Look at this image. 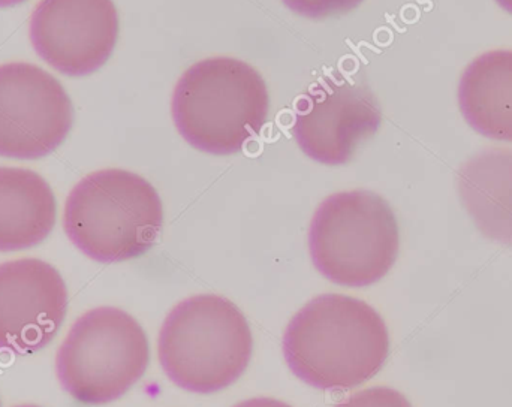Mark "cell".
Wrapping results in <instances>:
<instances>
[{
	"instance_id": "17",
	"label": "cell",
	"mask_w": 512,
	"mask_h": 407,
	"mask_svg": "<svg viewBox=\"0 0 512 407\" xmlns=\"http://www.w3.org/2000/svg\"><path fill=\"white\" fill-rule=\"evenodd\" d=\"M24 0H0V8H9V6L20 5Z\"/></svg>"
},
{
	"instance_id": "1",
	"label": "cell",
	"mask_w": 512,
	"mask_h": 407,
	"mask_svg": "<svg viewBox=\"0 0 512 407\" xmlns=\"http://www.w3.org/2000/svg\"><path fill=\"white\" fill-rule=\"evenodd\" d=\"M390 334L364 301L340 294L316 297L289 322L283 355L291 372L318 390H351L384 367Z\"/></svg>"
},
{
	"instance_id": "2",
	"label": "cell",
	"mask_w": 512,
	"mask_h": 407,
	"mask_svg": "<svg viewBox=\"0 0 512 407\" xmlns=\"http://www.w3.org/2000/svg\"><path fill=\"white\" fill-rule=\"evenodd\" d=\"M270 111L267 84L254 66L233 57H212L180 77L171 102L177 131L209 155L239 153L261 134Z\"/></svg>"
},
{
	"instance_id": "7",
	"label": "cell",
	"mask_w": 512,
	"mask_h": 407,
	"mask_svg": "<svg viewBox=\"0 0 512 407\" xmlns=\"http://www.w3.org/2000/svg\"><path fill=\"white\" fill-rule=\"evenodd\" d=\"M74 108L59 80L30 63L0 66V156L44 158L68 137Z\"/></svg>"
},
{
	"instance_id": "8",
	"label": "cell",
	"mask_w": 512,
	"mask_h": 407,
	"mask_svg": "<svg viewBox=\"0 0 512 407\" xmlns=\"http://www.w3.org/2000/svg\"><path fill=\"white\" fill-rule=\"evenodd\" d=\"M382 114L372 90L343 75L325 78L295 108L292 135L319 164L345 165L358 146L378 132Z\"/></svg>"
},
{
	"instance_id": "18",
	"label": "cell",
	"mask_w": 512,
	"mask_h": 407,
	"mask_svg": "<svg viewBox=\"0 0 512 407\" xmlns=\"http://www.w3.org/2000/svg\"><path fill=\"white\" fill-rule=\"evenodd\" d=\"M496 2H498L499 5L505 9V11H508L510 14H512V0H496Z\"/></svg>"
},
{
	"instance_id": "4",
	"label": "cell",
	"mask_w": 512,
	"mask_h": 407,
	"mask_svg": "<svg viewBox=\"0 0 512 407\" xmlns=\"http://www.w3.org/2000/svg\"><path fill=\"white\" fill-rule=\"evenodd\" d=\"M164 225L156 189L125 170L84 177L69 194L63 228L69 240L93 261H128L149 252Z\"/></svg>"
},
{
	"instance_id": "12",
	"label": "cell",
	"mask_w": 512,
	"mask_h": 407,
	"mask_svg": "<svg viewBox=\"0 0 512 407\" xmlns=\"http://www.w3.org/2000/svg\"><path fill=\"white\" fill-rule=\"evenodd\" d=\"M463 117L490 140L512 143V51L481 54L469 63L459 86Z\"/></svg>"
},
{
	"instance_id": "11",
	"label": "cell",
	"mask_w": 512,
	"mask_h": 407,
	"mask_svg": "<svg viewBox=\"0 0 512 407\" xmlns=\"http://www.w3.org/2000/svg\"><path fill=\"white\" fill-rule=\"evenodd\" d=\"M457 188L478 231L512 246V150L490 149L472 156L457 173Z\"/></svg>"
},
{
	"instance_id": "6",
	"label": "cell",
	"mask_w": 512,
	"mask_h": 407,
	"mask_svg": "<svg viewBox=\"0 0 512 407\" xmlns=\"http://www.w3.org/2000/svg\"><path fill=\"white\" fill-rule=\"evenodd\" d=\"M149 339L137 319L116 307L84 313L56 355L63 390L83 405H107L125 396L149 366Z\"/></svg>"
},
{
	"instance_id": "16",
	"label": "cell",
	"mask_w": 512,
	"mask_h": 407,
	"mask_svg": "<svg viewBox=\"0 0 512 407\" xmlns=\"http://www.w3.org/2000/svg\"><path fill=\"white\" fill-rule=\"evenodd\" d=\"M234 407H292L279 400L267 399V397H259V399L245 400Z\"/></svg>"
},
{
	"instance_id": "20",
	"label": "cell",
	"mask_w": 512,
	"mask_h": 407,
	"mask_svg": "<svg viewBox=\"0 0 512 407\" xmlns=\"http://www.w3.org/2000/svg\"><path fill=\"white\" fill-rule=\"evenodd\" d=\"M0 407H2V402H0Z\"/></svg>"
},
{
	"instance_id": "14",
	"label": "cell",
	"mask_w": 512,
	"mask_h": 407,
	"mask_svg": "<svg viewBox=\"0 0 512 407\" xmlns=\"http://www.w3.org/2000/svg\"><path fill=\"white\" fill-rule=\"evenodd\" d=\"M282 2L301 17L319 20L331 15L346 14L357 8L364 0H282Z\"/></svg>"
},
{
	"instance_id": "9",
	"label": "cell",
	"mask_w": 512,
	"mask_h": 407,
	"mask_svg": "<svg viewBox=\"0 0 512 407\" xmlns=\"http://www.w3.org/2000/svg\"><path fill=\"white\" fill-rule=\"evenodd\" d=\"M119 36L113 0H41L30 20V41L51 68L69 77L107 63Z\"/></svg>"
},
{
	"instance_id": "5",
	"label": "cell",
	"mask_w": 512,
	"mask_h": 407,
	"mask_svg": "<svg viewBox=\"0 0 512 407\" xmlns=\"http://www.w3.org/2000/svg\"><path fill=\"white\" fill-rule=\"evenodd\" d=\"M399 247L393 208L373 192L331 195L310 223L313 265L336 285L364 288L384 279L396 264Z\"/></svg>"
},
{
	"instance_id": "3",
	"label": "cell",
	"mask_w": 512,
	"mask_h": 407,
	"mask_svg": "<svg viewBox=\"0 0 512 407\" xmlns=\"http://www.w3.org/2000/svg\"><path fill=\"white\" fill-rule=\"evenodd\" d=\"M254 339L242 310L221 295L177 304L159 334L165 375L182 390L212 394L233 385L251 363Z\"/></svg>"
},
{
	"instance_id": "10",
	"label": "cell",
	"mask_w": 512,
	"mask_h": 407,
	"mask_svg": "<svg viewBox=\"0 0 512 407\" xmlns=\"http://www.w3.org/2000/svg\"><path fill=\"white\" fill-rule=\"evenodd\" d=\"M68 310L59 271L41 259L0 264V351L30 355L53 342Z\"/></svg>"
},
{
	"instance_id": "19",
	"label": "cell",
	"mask_w": 512,
	"mask_h": 407,
	"mask_svg": "<svg viewBox=\"0 0 512 407\" xmlns=\"http://www.w3.org/2000/svg\"><path fill=\"white\" fill-rule=\"evenodd\" d=\"M14 407H41V406H36V405H18V406H14Z\"/></svg>"
},
{
	"instance_id": "13",
	"label": "cell",
	"mask_w": 512,
	"mask_h": 407,
	"mask_svg": "<svg viewBox=\"0 0 512 407\" xmlns=\"http://www.w3.org/2000/svg\"><path fill=\"white\" fill-rule=\"evenodd\" d=\"M56 198L35 171L0 168V252L38 246L53 231Z\"/></svg>"
},
{
	"instance_id": "15",
	"label": "cell",
	"mask_w": 512,
	"mask_h": 407,
	"mask_svg": "<svg viewBox=\"0 0 512 407\" xmlns=\"http://www.w3.org/2000/svg\"><path fill=\"white\" fill-rule=\"evenodd\" d=\"M336 407H412L399 391L388 387L367 388Z\"/></svg>"
}]
</instances>
